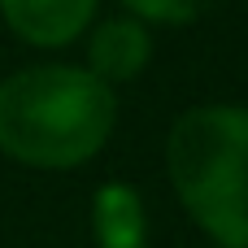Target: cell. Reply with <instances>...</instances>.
<instances>
[{"label": "cell", "mask_w": 248, "mask_h": 248, "mask_svg": "<svg viewBox=\"0 0 248 248\" xmlns=\"http://www.w3.org/2000/svg\"><path fill=\"white\" fill-rule=\"evenodd\" d=\"M209 248H222V244H209Z\"/></svg>", "instance_id": "52a82bcc"}, {"label": "cell", "mask_w": 248, "mask_h": 248, "mask_svg": "<svg viewBox=\"0 0 248 248\" xmlns=\"http://www.w3.org/2000/svg\"><path fill=\"white\" fill-rule=\"evenodd\" d=\"M87 231L96 248H153L144 192L131 179H100L87 201Z\"/></svg>", "instance_id": "5b68a950"}, {"label": "cell", "mask_w": 248, "mask_h": 248, "mask_svg": "<svg viewBox=\"0 0 248 248\" xmlns=\"http://www.w3.org/2000/svg\"><path fill=\"white\" fill-rule=\"evenodd\" d=\"M218 0H118L122 13H135L140 22H148L153 31L161 26H192L201 22Z\"/></svg>", "instance_id": "8992f818"}, {"label": "cell", "mask_w": 248, "mask_h": 248, "mask_svg": "<svg viewBox=\"0 0 248 248\" xmlns=\"http://www.w3.org/2000/svg\"><path fill=\"white\" fill-rule=\"evenodd\" d=\"M166 179L187 222L222 248H248V105L196 100L166 131Z\"/></svg>", "instance_id": "7a4b0ae2"}, {"label": "cell", "mask_w": 248, "mask_h": 248, "mask_svg": "<svg viewBox=\"0 0 248 248\" xmlns=\"http://www.w3.org/2000/svg\"><path fill=\"white\" fill-rule=\"evenodd\" d=\"M118 131V92L78 61H31L0 78V157L39 174L92 166Z\"/></svg>", "instance_id": "6da1fadb"}, {"label": "cell", "mask_w": 248, "mask_h": 248, "mask_svg": "<svg viewBox=\"0 0 248 248\" xmlns=\"http://www.w3.org/2000/svg\"><path fill=\"white\" fill-rule=\"evenodd\" d=\"M100 17V0H0L4 31L35 52L74 48Z\"/></svg>", "instance_id": "277c9868"}, {"label": "cell", "mask_w": 248, "mask_h": 248, "mask_svg": "<svg viewBox=\"0 0 248 248\" xmlns=\"http://www.w3.org/2000/svg\"><path fill=\"white\" fill-rule=\"evenodd\" d=\"M83 44V70H92L100 83H109L113 92L144 78L153 57H157V31L148 22H140L135 13H100L87 35L78 39Z\"/></svg>", "instance_id": "3957f363"}]
</instances>
